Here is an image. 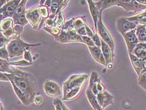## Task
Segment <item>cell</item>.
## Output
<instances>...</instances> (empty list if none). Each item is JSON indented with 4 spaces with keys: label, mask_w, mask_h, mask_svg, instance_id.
I'll return each instance as SVG.
<instances>
[{
    "label": "cell",
    "mask_w": 146,
    "mask_h": 110,
    "mask_svg": "<svg viewBox=\"0 0 146 110\" xmlns=\"http://www.w3.org/2000/svg\"><path fill=\"white\" fill-rule=\"evenodd\" d=\"M5 74L8 77L9 82H13L26 95L31 104L34 103V99L37 93V84L33 75L27 72H24L21 75Z\"/></svg>",
    "instance_id": "obj_1"
},
{
    "label": "cell",
    "mask_w": 146,
    "mask_h": 110,
    "mask_svg": "<svg viewBox=\"0 0 146 110\" xmlns=\"http://www.w3.org/2000/svg\"><path fill=\"white\" fill-rule=\"evenodd\" d=\"M40 45V44H30L25 42L20 39V35L16 36L7 44V51L9 54V57L13 58L20 56L24 54L26 50H29L30 48Z\"/></svg>",
    "instance_id": "obj_2"
},
{
    "label": "cell",
    "mask_w": 146,
    "mask_h": 110,
    "mask_svg": "<svg viewBox=\"0 0 146 110\" xmlns=\"http://www.w3.org/2000/svg\"><path fill=\"white\" fill-rule=\"evenodd\" d=\"M88 76L87 74L72 75L63 84V97L72 90L79 87H83Z\"/></svg>",
    "instance_id": "obj_3"
},
{
    "label": "cell",
    "mask_w": 146,
    "mask_h": 110,
    "mask_svg": "<svg viewBox=\"0 0 146 110\" xmlns=\"http://www.w3.org/2000/svg\"><path fill=\"white\" fill-rule=\"evenodd\" d=\"M102 13L101 12L99 17V21L98 22L97 25V29L96 30V33L98 34L101 38V39L102 40L105 42L110 47V48L112 50V52L114 55V42L113 41V39L111 36L108 31L107 30L106 28L104 25L102 21Z\"/></svg>",
    "instance_id": "obj_4"
},
{
    "label": "cell",
    "mask_w": 146,
    "mask_h": 110,
    "mask_svg": "<svg viewBox=\"0 0 146 110\" xmlns=\"http://www.w3.org/2000/svg\"><path fill=\"white\" fill-rule=\"evenodd\" d=\"M137 25L134 22L128 21L125 17L119 18L116 21L117 29L121 35L136 29Z\"/></svg>",
    "instance_id": "obj_5"
},
{
    "label": "cell",
    "mask_w": 146,
    "mask_h": 110,
    "mask_svg": "<svg viewBox=\"0 0 146 110\" xmlns=\"http://www.w3.org/2000/svg\"><path fill=\"white\" fill-rule=\"evenodd\" d=\"M122 36L125 41L128 53H133L134 49L140 42L136 33V29L122 35Z\"/></svg>",
    "instance_id": "obj_6"
},
{
    "label": "cell",
    "mask_w": 146,
    "mask_h": 110,
    "mask_svg": "<svg viewBox=\"0 0 146 110\" xmlns=\"http://www.w3.org/2000/svg\"><path fill=\"white\" fill-rule=\"evenodd\" d=\"M25 15L29 23L31 24L34 29H37V28H39L42 17L38 10V7L27 11Z\"/></svg>",
    "instance_id": "obj_7"
},
{
    "label": "cell",
    "mask_w": 146,
    "mask_h": 110,
    "mask_svg": "<svg viewBox=\"0 0 146 110\" xmlns=\"http://www.w3.org/2000/svg\"><path fill=\"white\" fill-rule=\"evenodd\" d=\"M43 89L46 95L50 97H58L61 94L59 86L53 81H46L44 84Z\"/></svg>",
    "instance_id": "obj_8"
},
{
    "label": "cell",
    "mask_w": 146,
    "mask_h": 110,
    "mask_svg": "<svg viewBox=\"0 0 146 110\" xmlns=\"http://www.w3.org/2000/svg\"><path fill=\"white\" fill-rule=\"evenodd\" d=\"M97 100L102 109H105L107 106L113 103V96L106 90L102 93H99L96 96Z\"/></svg>",
    "instance_id": "obj_9"
},
{
    "label": "cell",
    "mask_w": 146,
    "mask_h": 110,
    "mask_svg": "<svg viewBox=\"0 0 146 110\" xmlns=\"http://www.w3.org/2000/svg\"><path fill=\"white\" fill-rule=\"evenodd\" d=\"M0 66H1V72L8 74H12L15 75H21L23 74L24 72L21 71L18 69L14 67L13 65H11L9 62L6 60L0 59Z\"/></svg>",
    "instance_id": "obj_10"
},
{
    "label": "cell",
    "mask_w": 146,
    "mask_h": 110,
    "mask_svg": "<svg viewBox=\"0 0 146 110\" xmlns=\"http://www.w3.org/2000/svg\"><path fill=\"white\" fill-rule=\"evenodd\" d=\"M129 55L130 61L132 63L133 68L136 72L137 76H139L143 70H145V61H143L142 60L139 59V57H137L136 55L133 54L132 53H129Z\"/></svg>",
    "instance_id": "obj_11"
},
{
    "label": "cell",
    "mask_w": 146,
    "mask_h": 110,
    "mask_svg": "<svg viewBox=\"0 0 146 110\" xmlns=\"http://www.w3.org/2000/svg\"><path fill=\"white\" fill-rule=\"evenodd\" d=\"M122 7L124 10L127 12H139L146 9V6L139 3L136 0H133L131 2L126 3H123L119 6Z\"/></svg>",
    "instance_id": "obj_12"
},
{
    "label": "cell",
    "mask_w": 146,
    "mask_h": 110,
    "mask_svg": "<svg viewBox=\"0 0 146 110\" xmlns=\"http://www.w3.org/2000/svg\"><path fill=\"white\" fill-rule=\"evenodd\" d=\"M90 52L95 61L101 64L106 66V62L103 55L101 48L96 46L93 47H88Z\"/></svg>",
    "instance_id": "obj_13"
},
{
    "label": "cell",
    "mask_w": 146,
    "mask_h": 110,
    "mask_svg": "<svg viewBox=\"0 0 146 110\" xmlns=\"http://www.w3.org/2000/svg\"><path fill=\"white\" fill-rule=\"evenodd\" d=\"M101 48L106 62V66L108 67L110 65L112 64L114 55L112 52V50L110 48V47L105 42H104L102 40H101Z\"/></svg>",
    "instance_id": "obj_14"
},
{
    "label": "cell",
    "mask_w": 146,
    "mask_h": 110,
    "mask_svg": "<svg viewBox=\"0 0 146 110\" xmlns=\"http://www.w3.org/2000/svg\"><path fill=\"white\" fill-rule=\"evenodd\" d=\"M87 2L89 5L90 13L92 15V17L93 18V21L94 23L95 30H96L98 22L99 21V17L101 13L102 12V11H100L98 9V8H97L95 5V3L93 2V0H87Z\"/></svg>",
    "instance_id": "obj_15"
},
{
    "label": "cell",
    "mask_w": 146,
    "mask_h": 110,
    "mask_svg": "<svg viewBox=\"0 0 146 110\" xmlns=\"http://www.w3.org/2000/svg\"><path fill=\"white\" fill-rule=\"evenodd\" d=\"M132 54L136 55L142 61H146V42L139 43Z\"/></svg>",
    "instance_id": "obj_16"
},
{
    "label": "cell",
    "mask_w": 146,
    "mask_h": 110,
    "mask_svg": "<svg viewBox=\"0 0 146 110\" xmlns=\"http://www.w3.org/2000/svg\"><path fill=\"white\" fill-rule=\"evenodd\" d=\"M86 96L88 101L95 110H104L98 103L96 96L94 94L92 90L88 88L86 91Z\"/></svg>",
    "instance_id": "obj_17"
},
{
    "label": "cell",
    "mask_w": 146,
    "mask_h": 110,
    "mask_svg": "<svg viewBox=\"0 0 146 110\" xmlns=\"http://www.w3.org/2000/svg\"><path fill=\"white\" fill-rule=\"evenodd\" d=\"M18 0H11L3 7H1V13L4 12H13L15 11L19 4Z\"/></svg>",
    "instance_id": "obj_18"
},
{
    "label": "cell",
    "mask_w": 146,
    "mask_h": 110,
    "mask_svg": "<svg viewBox=\"0 0 146 110\" xmlns=\"http://www.w3.org/2000/svg\"><path fill=\"white\" fill-rule=\"evenodd\" d=\"M95 3L98 9L100 11H103L109 7L116 6L117 0H100Z\"/></svg>",
    "instance_id": "obj_19"
},
{
    "label": "cell",
    "mask_w": 146,
    "mask_h": 110,
    "mask_svg": "<svg viewBox=\"0 0 146 110\" xmlns=\"http://www.w3.org/2000/svg\"><path fill=\"white\" fill-rule=\"evenodd\" d=\"M12 19L13 20L14 24H19L23 27L25 26L29 23L27 19L25 13L17 14L14 12Z\"/></svg>",
    "instance_id": "obj_20"
},
{
    "label": "cell",
    "mask_w": 146,
    "mask_h": 110,
    "mask_svg": "<svg viewBox=\"0 0 146 110\" xmlns=\"http://www.w3.org/2000/svg\"><path fill=\"white\" fill-rule=\"evenodd\" d=\"M136 33L139 42H146V24H138L136 28Z\"/></svg>",
    "instance_id": "obj_21"
},
{
    "label": "cell",
    "mask_w": 146,
    "mask_h": 110,
    "mask_svg": "<svg viewBox=\"0 0 146 110\" xmlns=\"http://www.w3.org/2000/svg\"><path fill=\"white\" fill-rule=\"evenodd\" d=\"M126 19L128 21L136 23L137 24H146V11L135 16L126 18Z\"/></svg>",
    "instance_id": "obj_22"
},
{
    "label": "cell",
    "mask_w": 146,
    "mask_h": 110,
    "mask_svg": "<svg viewBox=\"0 0 146 110\" xmlns=\"http://www.w3.org/2000/svg\"><path fill=\"white\" fill-rule=\"evenodd\" d=\"M14 21L12 18H7L1 21V32H4L7 30L13 28Z\"/></svg>",
    "instance_id": "obj_23"
},
{
    "label": "cell",
    "mask_w": 146,
    "mask_h": 110,
    "mask_svg": "<svg viewBox=\"0 0 146 110\" xmlns=\"http://www.w3.org/2000/svg\"><path fill=\"white\" fill-rule=\"evenodd\" d=\"M84 18H85V17H81L77 19H74L73 21V27L75 30L85 26L86 24V20Z\"/></svg>",
    "instance_id": "obj_24"
},
{
    "label": "cell",
    "mask_w": 146,
    "mask_h": 110,
    "mask_svg": "<svg viewBox=\"0 0 146 110\" xmlns=\"http://www.w3.org/2000/svg\"><path fill=\"white\" fill-rule=\"evenodd\" d=\"M138 84L139 86L146 91V70H143L138 76Z\"/></svg>",
    "instance_id": "obj_25"
},
{
    "label": "cell",
    "mask_w": 146,
    "mask_h": 110,
    "mask_svg": "<svg viewBox=\"0 0 146 110\" xmlns=\"http://www.w3.org/2000/svg\"><path fill=\"white\" fill-rule=\"evenodd\" d=\"M38 10L40 14L43 19H46L49 16V8L44 5H40L38 6Z\"/></svg>",
    "instance_id": "obj_26"
},
{
    "label": "cell",
    "mask_w": 146,
    "mask_h": 110,
    "mask_svg": "<svg viewBox=\"0 0 146 110\" xmlns=\"http://www.w3.org/2000/svg\"><path fill=\"white\" fill-rule=\"evenodd\" d=\"M65 22V19L63 15V11H61L58 14V19L56 21V25L58 28H62Z\"/></svg>",
    "instance_id": "obj_27"
},
{
    "label": "cell",
    "mask_w": 146,
    "mask_h": 110,
    "mask_svg": "<svg viewBox=\"0 0 146 110\" xmlns=\"http://www.w3.org/2000/svg\"><path fill=\"white\" fill-rule=\"evenodd\" d=\"M9 63L11 65L13 66H21V67H26V66H29L33 64V63L28 62L25 60L19 61L18 62H9Z\"/></svg>",
    "instance_id": "obj_28"
},
{
    "label": "cell",
    "mask_w": 146,
    "mask_h": 110,
    "mask_svg": "<svg viewBox=\"0 0 146 110\" xmlns=\"http://www.w3.org/2000/svg\"><path fill=\"white\" fill-rule=\"evenodd\" d=\"M0 57L2 59L6 60L9 61V54L7 51V48L3 46L0 48Z\"/></svg>",
    "instance_id": "obj_29"
},
{
    "label": "cell",
    "mask_w": 146,
    "mask_h": 110,
    "mask_svg": "<svg viewBox=\"0 0 146 110\" xmlns=\"http://www.w3.org/2000/svg\"><path fill=\"white\" fill-rule=\"evenodd\" d=\"M82 38L84 41V43L88 46V47H93L95 46V45L94 43L93 40L91 38L86 36H82Z\"/></svg>",
    "instance_id": "obj_30"
},
{
    "label": "cell",
    "mask_w": 146,
    "mask_h": 110,
    "mask_svg": "<svg viewBox=\"0 0 146 110\" xmlns=\"http://www.w3.org/2000/svg\"><path fill=\"white\" fill-rule=\"evenodd\" d=\"M92 40H93L94 43L95 44V46L101 48V39H100L99 37V35L97 33H95V34L94 35L93 38H92Z\"/></svg>",
    "instance_id": "obj_31"
},
{
    "label": "cell",
    "mask_w": 146,
    "mask_h": 110,
    "mask_svg": "<svg viewBox=\"0 0 146 110\" xmlns=\"http://www.w3.org/2000/svg\"><path fill=\"white\" fill-rule=\"evenodd\" d=\"M1 38V44H0L1 48L5 46V45L7 44H8L10 41H11V40L8 39L7 38H6L2 33H1V38Z\"/></svg>",
    "instance_id": "obj_32"
},
{
    "label": "cell",
    "mask_w": 146,
    "mask_h": 110,
    "mask_svg": "<svg viewBox=\"0 0 146 110\" xmlns=\"http://www.w3.org/2000/svg\"><path fill=\"white\" fill-rule=\"evenodd\" d=\"M24 59L28 62L33 63V57L29 50H26L24 53Z\"/></svg>",
    "instance_id": "obj_33"
},
{
    "label": "cell",
    "mask_w": 146,
    "mask_h": 110,
    "mask_svg": "<svg viewBox=\"0 0 146 110\" xmlns=\"http://www.w3.org/2000/svg\"><path fill=\"white\" fill-rule=\"evenodd\" d=\"M13 28L15 32L17 35H20L23 31V27L19 24H14Z\"/></svg>",
    "instance_id": "obj_34"
},
{
    "label": "cell",
    "mask_w": 146,
    "mask_h": 110,
    "mask_svg": "<svg viewBox=\"0 0 146 110\" xmlns=\"http://www.w3.org/2000/svg\"><path fill=\"white\" fill-rule=\"evenodd\" d=\"M85 27H86V29L87 36L90 37V38H91L92 39L94 35L95 34V33L94 32L93 30L90 28L86 24L85 25Z\"/></svg>",
    "instance_id": "obj_35"
},
{
    "label": "cell",
    "mask_w": 146,
    "mask_h": 110,
    "mask_svg": "<svg viewBox=\"0 0 146 110\" xmlns=\"http://www.w3.org/2000/svg\"><path fill=\"white\" fill-rule=\"evenodd\" d=\"M76 32L80 36H86V35H87L86 29L85 26L80 28L77 30H76Z\"/></svg>",
    "instance_id": "obj_36"
},
{
    "label": "cell",
    "mask_w": 146,
    "mask_h": 110,
    "mask_svg": "<svg viewBox=\"0 0 146 110\" xmlns=\"http://www.w3.org/2000/svg\"><path fill=\"white\" fill-rule=\"evenodd\" d=\"M43 102V99L42 97L40 95H36L35 96V99H34V103L37 104V105H39L41 104Z\"/></svg>",
    "instance_id": "obj_37"
},
{
    "label": "cell",
    "mask_w": 146,
    "mask_h": 110,
    "mask_svg": "<svg viewBox=\"0 0 146 110\" xmlns=\"http://www.w3.org/2000/svg\"><path fill=\"white\" fill-rule=\"evenodd\" d=\"M0 74H1V76H0V80L1 81L9 82V79L8 77L4 73L1 72Z\"/></svg>",
    "instance_id": "obj_38"
},
{
    "label": "cell",
    "mask_w": 146,
    "mask_h": 110,
    "mask_svg": "<svg viewBox=\"0 0 146 110\" xmlns=\"http://www.w3.org/2000/svg\"><path fill=\"white\" fill-rule=\"evenodd\" d=\"M136 1H137L139 3L146 6V0H136Z\"/></svg>",
    "instance_id": "obj_39"
},
{
    "label": "cell",
    "mask_w": 146,
    "mask_h": 110,
    "mask_svg": "<svg viewBox=\"0 0 146 110\" xmlns=\"http://www.w3.org/2000/svg\"><path fill=\"white\" fill-rule=\"evenodd\" d=\"M1 110H3V106H2V103H1Z\"/></svg>",
    "instance_id": "obj_40"
},
{
    "label": "cell",
    "mask_w": 146,
    "mask_h": 110,
    "mask_svg": "<svg viewBox=\"0 0 146 110\" xmlns=\"http://www.w3.org/2000/svg\"><path fill=\"white\" fill-rule=\"evenodd\" d=\"M145 69L146 70V61L145 62Z\"/></svg>",
    "instance_id": "obj_41"
},
{
    "label": "cell",
    "mask_w": 146,
    "mask_h": 110,
    "mask_svg": "<svg viewBox=\"0 0 146 110\" xmlns=\"http://www.w3.org/2000/svg\"><path fill=\"white\" fill-rule=\"evenodd\" d=\"M18 1H19V2H21V0H18Z\"/></svg>",
    "instance_id": "obj_42"
}]
</instances>
